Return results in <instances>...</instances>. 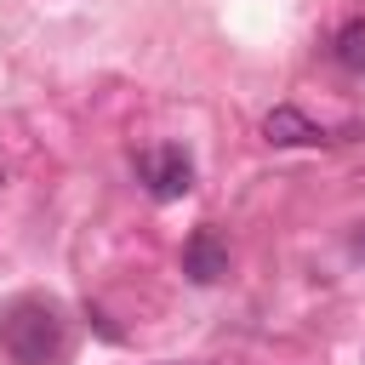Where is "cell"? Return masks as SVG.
<instances>
[{"mask_svg":"<svg viewBox=\"0 0 365 365\" xmlns=\"http://www.w3.org/2000/svg\"><path fill=\"white\" fill-rule=\"evenodd\" d=\"M0 354L11 365H63L68 359V325L57 302L46 297H17L0 314Z\"/></svg>","mask_w":365,"mask_h":365,"instance_id":"cell-1","label":"cell"},{"mask_svg":"<svg viewBox=\"0 0 365 365\" xmlns=\"http://www.w3.org/2000/svg\"><path fill=\"white\" fill-rule=\"evenodd\" d=\"M137 177H143V188L154 194V200H182L188 188H194V165H188V154L182 148H143L137 154Z\"/></svg>","mask_w":365,"mask_h":365,"instance_id":"cell-2","label":"cell"},{"mask_svg":"<svg viewBox=\"0 0 365 365\" xmlns=\"http://www.w3.org/2000/svg\"><path fill=\"white\" fill-rule=\"evenodd\" d=\"M182 274H188L194 285H217V279L228 274V245H222L217 228H194V234H188V245H182Z\"/></svg>","mask_w":365,"mask_h":365,"instance_id":"cell-3","label":"cell"},{"mask_svg":"<svg viewBox=\"0 0 365 365\" xmlns=\"http://www.w3.org/2000/svg\"><path fill=\"white\" fill-rule=\"evenodd\" d=\"M262 137L274 143V148H308V143H319L325 131L297 108V103H279V108H268V120H262Z\"/></svg>","mask_w":365,"mask_h":365,"instance_id":"cell-4","label":"cell"},{"mask_svg":"<svg viewBox=\"0 0 365 365\" xmlns=\"http://www.w3.org/2000/svg\"><path fill=\"white\" fill-rule=\"evenodd\" d=\"M331 57H336L348 74H365V17H354V23H342V29H336Z\"/></svg>","mask_w":365,"mask_h":365,"instance_id":"cell-5","label":"cell"}]
</instances>
